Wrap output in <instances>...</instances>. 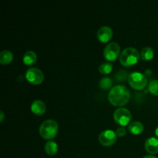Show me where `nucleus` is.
<instances>
[{"label":"nucleus","mask_w":158,"mask_h":158,"mask_svg":"<svg viewBox=\"0 0 158 158\" xmlns=\"http://www.w3.org/2000/svg\"><path fill=\"white\" fill-rule=\"evenodd\" d=\"M131 98L130 90L123 85H117L111 88L108 94V100L114 106H124L129 102Z\"/></svg>","instance_id":"obj_1"},{"label":"nucleus","mask_w":158,"mask_h":158,"mask_svg":"<svg viewBox=\"0 0 158 158\" xmlns=\"http://www.w3.org/2000/svg\"><path fill=\"white\" fill-rule=\"evenodd\" d=\"M58 123L54 120H46L40 127V134L43 139L51 140L54 139L58 133Z\"/></svg>","instance_id":"obj_2"},{"label":"nucleus","mask_w":158,"mask_h":158,"mask_svg":"<svg viewBox=\"0 0 158 158\" xmlns=\"http://www.w3.org/2000/svg\"><path fill=\"white\" fill-rule=\"evenodd\" d=\"M140 59V52L137 49L133 47H127L122 51L119 60L123 66L128 67L137 63Z\"/></svg>","instance_id":"obj_3"},{"label":"nucleus","mask_w":158,"mask_h":158,"mask_svg":"<svg viewBox=\"0 0 158 158\" xmlns=\"http://www.w3.org/2000/svg\"><path fill=\"white\" fill-rule=\"evenodd\" d=\"M128 83L133 89L136 90H141L144 89L148 84V79L144 74L140 72H133L129 74Z\"/></svg>","instance_id":"obj_4"},{"label":"nucleus","mask_w":158,"mask_h":158,"mask_svg":"<svg viewBox=\"0 0 158 158\" xmlns=\"http://www.w3.org/2000/svg\"><path fill=\"white\" fill-rule=\"evenodd\" d=\"M131 111L124 107L117 108L114 113V119L117 124L122 127H125L131 122Z\"/></svg>","instance_id":"obj_5"},{"label":"nucleus","mask_w":158,"mask_h":158,"mask_svg":"<svg viewBox=\"0 0 158 158\" xmlns=\"http://www.w3.org/2000/svg\"><path fill=\"white\" fill-rule=\"evenodd\" d=\"M120 47L117 43L113 42L106 46L103 50V56L106 60L110 62H114L120 57Z\"/></svg>","instance_id":"obj_6"},{"label":"nucleus","mask_w":158,"mask_h":158,"mask_svg":"<svg viewBox=\"0 0 158 158\" xmlns=\"http://www.w3.org/2000/svg\"><path fill=\"white\" fill-rule=\"evenodd\" d=\"M26 78L32 84L40 85L44 80V74L38 68L32 67L26 70Z\"/></svg>","instance_id":"obj_7"},{"label":"nucleus","mask_w":158,"mask_h":158,"mask_svg":"<svg viewBox=\"0 0 158 158\" xmlns=\"http://www.w3.org/2000/svg\"><path fill=\"white\" fill-rule=\"evenodd\" d=\"M99 142L103 146L110 147L116 143L117 136L114 131L111 130H106L99 135Z\"/></svg>","instance_id":"obj_8"},{"label":"nucleus","mask_w":158,"mask_h":158,"mask_svg":"<svg viewBox=\"0 0 158 158\" xmlns=\"http://www.w3.org/2000/svg\"><path fill=\"white\" fill-rule=\"evenodd\" d=\"M97 37L101 43H108L113 37V29L109 26H103L97 31Z\"/></svg>","instance_id":"obj_9"},{"label":"nucleus","mask_w":158,"mask_h":158,"mask_svg":"<svg viewBox=\"0 0 158 158\" xmlns=\"http://www.w3.org/2000/svg\"><path fill=\"white\" fill-rule=\"evenodd\" d=\"M145 150L151 155L158 153V139L156 137H149L145 141Z\"/></svg>","instance_id":"obj_10"},{"label":"nucleus","mask_w":158,"mask_h":158,"mask_svg":"<svg viewBox=\"0 0 158 158\" xmlns=\"http://www.w3.org/2000/svg\"><path fill=\"white\" fill-rule=\"evenodd\" d=\"M46 110V106L43 101L40 100H36L32 102L31 105V111L34 114L38 116L43 115Z\"/></svg>","instance_id":"obj_11"},{"label":"nucleus","mask_w":158,"mask_h":158,"mask_svg":"<svg viewBox=\"0 0 158 158\" xmlns=\"http://www.w3.org/2000/svg\"><path fill=\"white\" fill-rule=\"evenodd\" d=\"M36 60L37 55L35 52H33V51H27V52H25V54L23 55V63L26 64V66H32V65L35 64Z\"/></svg>","instance_id":"obj_12"},{"label":"nucleus","mask_w":158,"mask_h":158,"mask_svg":"<svg viewBox=\"0 0 158 158\" xmlns=\"http://www.w3.org/2000/svg\"><path fill=\"white\" fill-rule=\"evenodd\" d=\"M144 130V127H143V123H140L139 121H134L130 123L129 127H128V131L134 135H139V134H142Z\"/></svg>","instance_id":"obj_13"},{"label":"nucleus","mask_w":158,"mask_h":158,"mask_svg":"<svg viewBox=\"0 0 158 158\" xmlns=\"http://www.w3.org/2000/svg\"><path fill=\"white\" fill-rule=\"evenodd\" d=\"M13 53L11 51L3 50L0 53V63L2 65H8L13 60Z\"/></svg>","instance_id":"obj_14"},{"label":"nucleus","mask_w":158,"mask_h":158,"mask_svg":"<svg viewBox=\"0 0 158 158\" xmlns=\"http://www.w3.org/2000/svg\"><path fill=\"white\" fill-rule=\"evenodd\" d=\"M45 151L49 156H54L58 152V145L52 140H49L45 144Z\"/></svg>","instance_id":"obj_15"},{"label":"nucleus","mask_w":158,"mask_h":158,"mask_svg":"<svg viewBox=\"0 0 158 158\" xmlns=\"http://www.w3.org/2000/svg\"><path fill=\"white\" fill-rule=\"evenodd\" d=\"M154 52L152 48L147 46L141 49V52L140 53V58L143 61H148V60H152L154 58Z\"/></svg>","instance_id":"obj_16"},{"label":"nucleus","mask_w":158,"mask_h":158,"mask_svg":"<svg viewBox=\"0 0 158 158\" xmlns=\"http://www.w3.org/2000/svg\"><path fill=\"white\" fill-rule=\"evenodd\" d=\"M113 64L110 62H105L103 63L99 66V72L103 75H107L111 73L113 69Z\"/></svg>","instance_id":"obj_17"},{"label":"nucleus","mask_w":158,"mask_h":158,"mask_svg":"<svg viewBox=\"0 0 158 158\" xmlns=\"http://www.w3.org/2000/svg\"><path fill=\"white\" fill-rule=\"evenodd\" d=\"M113 85V81L110 77H103L99 82V86L103 90H107L110 89Z\"/></svg>","instance_id":"obj_18"},{"label":"nucleus","mask_w":158,"mask_h":158,"mask_svg":"<svg viewBox=\"0 0 158 158\" xmlns=\"http://www.w3.org/2000/svg\"><path fill=\"white\" fill-rule=\"evenodd\" d=\"M148 90L152 95L158 96V80H151L148 85Z\"/></svg>","instance_id":"obj_19"},{"label":"nucleus","mask_w":158,"mask_h":158,"mask_svg":"<svg viewBox=\"0 0 158 158\" xmlns=\"http://www.w3.org/2000/svg\"><path fill=\"white\" fill-rule=\"evenodd\" d=\"M115 77L118 82H125L126 80H128L129 75H128L127 71L120 70L116 73Z\"/></svg>","instance_id":"obj_20"},{"label":"nucleus","mask_w":158,"mask_h":158,"mask_svg":"<svg viewBox=\"0 0 158 158\" xmlns=\"http://www.w3.org/2000/svg\"><path fill=\"white\" fill-rule=\"evenodd\" d=\"M116 134L118 137H123L124 136H126L127 134V131L125 128L123 127H119L116 130Z\"/></svg>","instance_id":"obj_21"},{"label":"nucleus","mask_w":158,"mask_h":158,"mask_svg":"<svg viewBox=\"0 0 158 158\" xmlns=\"http://www.w3.org/2000/svg\"><path fill=\"white\" fill-rule=\"evenodd\" d=\"M152 70H151V69H146V70H145V72H144V75H145V77H150V76H151V74H152Z\"/></svg>","instance_id":"obj_22"},{"label":"nucleus","mask_w":158,"mask_h":158,"mask_svg":"<svg viewBox=\"0 0 158 158\" xmlns=\"http://www.w3.org/2000/svg\"><path fill=\"white\" fill-rule=\"evenodd\" d=\"M0 114H1V117H0V122H2L3 120H4L5 114L2 111H0Z\"/></svg>","instance_id":"obj_23"},{"label":"nucleus","mask_w":158,"mask_h":158,"mask_svg":"<svg viewBox=\"0 0 158 158\" xmlns=\"http://www.w3.org/2000/svg\"><path fill=\"white\" fill-rule=\"evenodd\" d=\"M143 158H157V157H155V156H154V155H146V156H144Z\"/></svg>","instance_id":"obj_24"},{"label":"nucleus","mask_w":158,"mask_h":158,"mask_svg":"<svg viewBox=\"0 0 158 158\" xmlns=\"http://www.w3.org/2000/svg\"><path fill=\"white\" fill-rule=\"evenodd\" d=\"M155 135H156V137L158 138V127L156 128V130H155Z\"/></svg>","instance_id":"obj_25"}]
</instances>
